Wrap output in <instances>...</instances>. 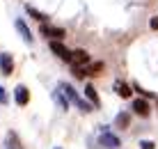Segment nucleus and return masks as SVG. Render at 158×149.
Returning a JSON list of instances; mask_svg holds the SVG:
<instances>
[{
  "mask_svg": "<svg viewBox=\"0 0 158 149\" xmlns=\"http://www.w3.org/2000/svg\"><path fill=\"white\" fill-rule=\"evenodd\" d=\"M55 101L60 103V108H62V110H67V108H69V101H67V96H64L60 90L55 92Z\"/></svg>",
  "mask_w": 158,
  "mask_h": 149,
  "instance_id": "obj_15",
  "label": "nucleus"
},
{
  "mask_svg": "<svg viewBox=\"0 0 158 149\" xmlns=\"http://www.w3.org/2000/svg\"><path fill=\"white\" fill-rule=\"evenodd\" d=\"M14 25H16V30H19V35L23 37V39L28 41V44H32V32H30V28L25 25L21 19H16V23H14Z\"/></svg>",
  "mask_w": 158,
  "mask_h": 149,
  "instance_id": "obj_9",
  "label": "nucleus"
},
{
  "mask_svg": "<svg viewBox=\"0 0 158 149\" xmlns=\"http://www.w3.org/2000/svg\"><path fill=\"white\" fill-rule=\"evenodd\" d=\"M103 69H106V64H103V62H94V64H89V67L85 64V76H99Z\"/></svg>",
  "mask_w": 158,
  "mask_h": 149,
  "instance_id": "obj_10",
  "label": "nucleus"
},
{
  "mask_svg": "<svg viewBox=\"0 0 158 149\" xmlns=\"http://www.w3.org/2000/svg\"><path fill=\"white\" fill-rule=\"evenodd\" d=\"M0 71H2V76H12V71H14V57L9 53L0 55Z\"/></svg>",
  "mask_w": 158,
  "mask_h": 149,
  "instance_id": "obj_6",
  "label": "nucleus"
},
{
  "mask_svg": "<svg viewBox=\"0 0 158 149\" xmlns=\"http://www.w3.org/2000/svg\"><path fill=\"white\" fill-rule=\"evenodd\" d=\"M0 103H7V94H5L2 87H0Z\"/></svg>",
  "mask_w": 158,
  "mask_h": 149,
  "instance_id": "obj_20",
  "label": "nucleus"
},
{
  "mask_svg": "<svg viewBox=\"0 0 158 149\" xmlns=\"http://www.w3.org/2000/svg\"><path fill=\"white\" fill-rule=\"evenodd\" d=\"M7 149H23V145H21L16 133H7Z\"/></svg>",
  "mask_w": 158,
  "mask_h": 149,
  "instance_id": "obj_13",
  "label": "nucleus"
},
{
  "mask_svg": "<svg viewBox=\"0 0 158 149\" xmlns=\"http://www.w3.org/2000/svg\"><path fill=\"white\" fill-rule=\"evenodd\" d=\"M69 62H71L73 67H85V64H89V55H87V51L78 48V51L71 53V60H69Z\"/></svg>",
  "mask_w": 158,
  "mask_h": 149,
  "instance_id": "obj_4",
  "label": "nucleus"
},
{
  "mask_svg": "<svg viewBox=\"0 0 158 149\" xmlns=\"http://www.w3.org/2000/svg\"><path fill=\"white\" fill-rule=\"evenodd\" d=\"M85 94H87V99L92 101V106H94V108H99V106H101V101H99V94H96V90H94L92 85H85Z\"/></svg>",
  "mask_w": 158,
  "mask_h": 149,
  "instance_id": "obj_11",
  "label": "nucleus"
},
{
  "mask_svg": "<svg viewBox=\"0 0 158 149\" xmlns=\"http://www.w3.org/2000/svg\"><path fill=\"white\" fill-rule=\"evenodd\" d=\"M57 90L62 92L64 96H67V101L76 103V106H78L80 110H83V113H89V110H92V106L85 101V99H80V96H78V92H76L71 85H67V83H60V87H57Z\"/></svg>",
  "mask_w": 158,
  "mask_h": 149,
  "instance_id": "obj_1",
  "label": "nucleus"
},
{
  "mask_svg": "<svg viewBox=\"0 0 158 149\" xmlns=\"http://www.w3.org/2000/svg\"><path fill=\"white\" fill-rule=\"evenodd\" d=\"M115 92H117L122 99H128V96H131V87L126 85V83H122V80L115 83Z\"/></svg>",
  "mask_w": 158,
  "mask_h": 149,
  "instance_id": "obj_12",
  "label": "nucleus"
},
{
  "mask_svg": "<svg viewBox=\"0 0 158 149\" xmlns=\"http://www.w3.org/2000/svg\"><path fill=\"white\" fill-rule=\"evenodd\" d=\"M140 149H156V145L151 140H140Z\"/></svg>",
  "mask_w": 158,
  "mask_h": 149,
  "instance_id": "obj_17",
  "label": "nucleus"
},
{
  "mask_svg": "<svg viewBox=\"0 0 158 149\" xmlns=\"http://www.w3.org/2000/svg\"><path fill=\"white\" fill-rule=\"evenodd\" d=\"M41 35L44 37H53V39H62V37H67V32H64V28H55V25L41 23Z\"/></svg>",
  "mask_w": 158,
  "mask_h": 149,
  "instance_id": "obj_3",
  "label": "nucleus"
},
{
  "mask_svg": "<svg viewBox=\"0 0 158 149\" xmlns=\"http://www.w3.org/2000/svg\"><path fill=\"white\" fill-rule=\"evenodd\" d=\"M14 99H16V103H19V106H25V103L30 101V92H28V87L25 85H19L14 90Z\"/></svg>",
  "mask_w": 158,
  "mask_h": 149,
  "instance_id": "obj_7",
  "label": "nucleus"
},
{
  "mask_svg": "<svg viewBox=\"0 0 158 149\" xmlns=\"http://www.w3.org/2000/svg\"><path fill=\"white\" fill-rule=\"evenodd\" d=\"M51 51L55 53V55H57L60 60H67V62H69V60H71V51H69V48L64 46V44L60 41V39H57V41H51Z\"/></svg>",
  "mask_w": 158,
  "mask_h": 149,
  "instance_id": "obj_2",
  "label": "nucleus"
},
{
  "mask_svg": "<svg viewBox=\"0 0 158 149\" xmlns=\"http://www.w3.org/2000/svg\"><path fill=\"white\" fill-rule=\"evenodd\" d=\"M133 110L140 115V117H149V101H144V99H135L133 101Z\"/></svg>",
  "mask_w": 158,
  "mask_h": 149,
  "instance_id": "obj_8",
  "label": "nucleus"
},
{
  "mask_svg": "<svg viewBox=\"0 0 158 149\" xmlns=\"http://www.w3.org/2000/svg\"><path fill=\"white\" fill-rule=\"evenodd\" d=\"M135 92H140V94H142V96H154V94H151V92L142 90V87H140V85H135Z\"/></svg>",
  "mask_w": 158,
  "mask_h": 149,
  "instance_id": "obj_18",
  "label": "nucleus"
},
{
  "mask_svg": "<svg viewBox=\"0 0 158 149\" xmlns=\"http://www.w3.org/2000/svg\"><path fill=\"white\" fill-rule=\"evenodd\" d=\"M25 9H28V14H30V16H35L37 21H41V23H44V21H46V16H44L41 12H37L35 7H30V5H28V7H25Z\"/></svg>",
  "mask_w": 158,
  "mask_h": 149,
  "instance_id": "obj_16",
  "label": "nucleus"
},
{
  "mask_svg": "<svg viewBox=\"0 0 158 149\" xmlns=\"http://www.w3.org/2000/svg\"><path fill=\"white\" fill-rule=\"evenodd\" d=\"M149 25H151V30H158V16H154V19H151Z\"/></svg>",
  "mask_w": 158,
  "mask_h": 149,
  "instance_id": "obj_19",
  "label": "nucleus"
},
{
  "mask_svg": "<svg viewBox=\"0 0 158 149\" xmlns=\"http://www.w3.org/2000/svg\"><path fill=\"white\" fill-rule=\"evenodd\" d=\"M101 145L108 147V149H117V147H119V138L112 135L108 129H103V131H101Z\"/></svg>",
  "mask_w": 158,
  "mask_h": 149,
  "instance_id": "obj_5",
  "label": "nucleus"
},
{
  "mask_svg": "<svg viewBox=\"0 0 158 149\" xmlns=\"http://www.w3.org/2000/svg\"><path fill=\"white\" fill-rule=\"evenodd\" d=\"M115 122H117V126H119V129H126V126H128V122H131L128 113H122V115H117V119H115Z\"/></svg>",
  "mask_w": 158,
  "mask_h": 149,
  "instance_id": "obj_14",
  "label": "nucleus"
}]
</instances>
